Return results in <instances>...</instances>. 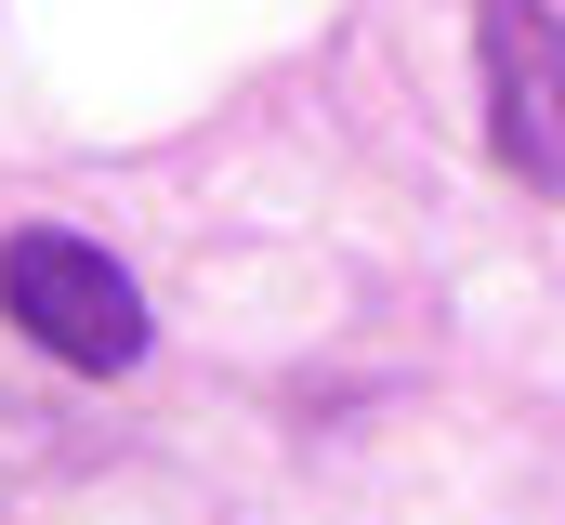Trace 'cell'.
I'll use <instances>...</instances> for the list:
<instances>
[{
    "mask_svg": "<svg viewBox=\"0 0 565 525\" xmlns=\"http://www.w3.org/2000/svg\"><path fill=\"white\" fill-rule=\"evenodd\" d=\"M0 315H13V342H40L79 382L145 368V289H132V262L106 237H79V224H13L0 237Z\"/></svg>",
    "mask_w": 565,
    "mask_h": 525,
    "instance_id": "6da1fadb",
    "label": "cell"
},
{
    "mask_svg": "<svg viewBox=\"0 0 565 525\" xmlns=\"http://www.w3.org/2000/svg\"><path fill=\"white\" fill-rule=\"evenodd\" d=\"M473 53H487V158L565 197V0H473Z\"/></svg>",
    "mask_w": 565,
    "mask_h": 525,
    "instance_id": "7a4b0ae2",
    "label": "cell"
}]
</instances>
